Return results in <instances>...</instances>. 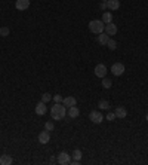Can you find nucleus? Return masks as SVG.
Wrapping results in <instances>:
<instances>
[{"mask_svg":"<svg viewBox=\"0 0 148 165\" xmlns=\"http://www.w3.org/2000/svg\"><path fill=\"white\" fill-rule=\"evenodd\" d=\"M67 114V107L64 106L62 103H55L51 107V116L52 119L55 120H62Z\"/></svg>","mask_w":148,"mask_h":165,"instance_id":"nucleus-1","label":"nucleus"},{"mask_svg":"<svg viewBox=\"0 0 148 165\" xmlns=\"http://www.w3.org/2000/svg\"><path fill=\"white\" fill-rule=\"evenodd\" d=\"M87 27H89V30H91L92 33L99 34V33H102V31H104V29H105V24H104L101 19H92L91 23L87 24Z\"/></svg>","mask_w":148,"mask_h":165,"instance_id":"nucleus-2","label":"nucleus"},{"mask_svg":"<svg viewBox=\"0 0 148 165\" xmlns=\"http://www.w3.org/2000/svg\"><path fill=\"white\" fill-rule=\"evenodd\" d=\"M111 73H113L114 76H121V74L125 73V66L121 63H114L113 66H111Z\"/></svg>","mask_w":148,"mask_h":165,"instance_id":"nucleus-3","label":"nucleus"},{"mask_svg":"<svg viewBox=\"0 0 148 165\" xmlns=\"http://www.w3.org/2000/svg\"><path fill=\"white\" fill-rule=\"evenodd\" d=\"M95 76H98V77H105L107 76V66L105 64H96V67H95Z\"/></svg>","mask_w":148,"mask_h":165,"instance_id":"nucleus-4","label":"nucleus"},{"mask_svg":"<svg viewBox=\"0 0 148 165\" xmlns=\"http://www.w3.org/2000/svg\"><path fill=\"white\" fill-rule=\"evenodd\" d=\"M89 119L93 122V124H101L104 120V116L101 112H98V110H93V112H91V114H89Z\"/></svg>","mask_w":148,"mask_h":165,"instance_id":"nucleus-5","label":"nucleus"},{"mask_svg":"<svg viewBox=\"0 0 148 165\" xmlns=\"http://www.w3.org/2000/svg\"><path fill=\"white\" fill-rule=\"evenodd\" d=\"M70 155L67 153V152H61V153L58 155V158H57V162L58 164H61V165H65V164H70Z\"/></svg>","mask_w":148,"mask_h":165,"instance_id":"nucleus-6","label":"nucleus"},{"mask_svg":"<svg viewBox=\"0 0 148 165\" xmlns=\"http://www.w3.org/2000/svg\"><path fill=\"white\" fill-rule=\"evenodd\" d=\"M15 8H17V11H27L30 8V0H17Z\"/></svg>","mask_w":148,"mask_h":165,"instance_id":"nucleus-7","label":"nucleus"},{"mask_svg":"<svg viewBox=\"0 0 148 165\" xmlns=\"http://www.w3.org/2000/svg\"><path fill=\"white\" fill-rule=\"evenodd\" d=\"M36 113L39 114V116H43V114H46V112H47V107H46V103L43 101H39L37 104H36Z\"/></svg>","mask_w":148,"mask_h":165,"instance_id":"nucleus-8","label":"nucleus"},{"mask_svg":"<svg viewBox=\"0 0 148 165\" xmlns=\"http://www.w3.org/2000/svg\"><path fill=\"white\" fill-rule=\"evenodd\" d=\"M49 140H51V132L49 131H42L39 134V143L40 144H46V143H49Z\"/></svg>","mask_w":148,"mask_h":165,"instance_id":"nucleus-9","label":"nucleus"},{"mask_svg":"<svg viewBox=\"0 0 148 165\" xmlns=\"http://www.w3.org/2000/svg\"><path fill=\"white\" fill-rule=\"evenodd\" d=\"M114 113H116V118H119V119H125L126 116H127V112H126V109L123 107V106H120V107H116Z\"/></svg>","mask_w":148,"mask_h":165,"instance_id":"nucleus-10","label":"nucleus"},{"mask_svg":"<svg viewBox=\"0 0 148 165\" xmlns=\"http://www.w3.org/2000/svg\"><path fill=\"white\" fill-rule=\"evenodd\" d=\"M120 8V0H107V9L108 11H117Z\"/></svg>","mask_w":148,"mask_h":165,"instance_id":"nucleus-11","label":"nucleus"},{"mask_svg":"<svg viewBox=\"0 0 148 165\" xmlns=\"http://www.w3.org/2000/svg\"><path fill=\"white\" fill-rule=\"evenodd\" d=\"M105 33L108 34V36H114V34H117V27H116V24L110 23V24H105Z\"/></svg>","mask_w":148,"mask_h":165,"instance_id":"nucleus-12","label":"nucleus"},{"mask_svg":"<svg viewBox=\"0 0 148 165\" xmlns=\"http://www.w3.org/2000/svg\"><path fill=\"white\" fill-rule=\"evenodd\" d=\"M96 40H98L99 45H107V42L110 40V36L107 33H99L98 34V37H96Z\"/></svg>","mask_w":148,"mask_h":165,"instance_id":"nucleus-13","label":"nucleus"},{"mask_svg":"<svg viewBox=\"0 0 148 165\" xmlns=\"http://www.w3.org/2000/svg\"><path fill=\"white\" fill-rule=\"evenodd\" d=\"M76 103H77V100H76L74 97H65V98L62 100V104H64V106H65L67 109L76 106Z\"/></svg>","mask_w":148,"mask_h":165,"instance_id":"nucleus-14","label":"nucleus"},{"mask_svg":"<svg viewBox=\"0 0 148 165\" xmlns=\"http://www.w3.org/2000/svg\"><path fill=\"white\" fill-rule=\"evenodd\" d=\"M12 164H13V159L9 155H2L0 156V165H12Z\"/></svg>","mask_w":148,"mask_h":165,"instance_id":"nucleus-15","label":"nucleus"},{"mask_svg":"<svg viewBox=\"0 0 148 165\" xmlns=\"http://www.w3.org/2000/svg\"><path fill=\"white\" fill-rule=\"evenodd\" d=\"M79 114H80L79 107H76V106H73V107H68V116L71 118V119H76Z\"/></svg>","mask_w":148,"mask_h":165,"instance_id":"nucleus-16","label":"nucleus"},{"mask_svg":"<svg viewBox=\"0 0 148 165\" xmlns=\"http://www.w3.org/2000/svg\"><path fill=\"white\" fill-rule=\"evenodd\" d=\"M104 24H110V23H113V13L111 12H104L102 13V19H101Z\"/></svg>","mask_w":148,"mask_h":165,"instance_id":"nucleus-17","label":"nucleus"},{"mask_svg":"<svg viewBox=\"0 0 148 165\" xmlns=\"http://www.w3.org/2000/svg\"><path fill=\"white\" fill-rule=\"evenodd\" d=\"M98 107L101 109V110H107V109H110V103L107 100H99L98 101Z\"/></svg>","mask_w":148,"mask_h":165,"instance_id":"nucleus-18","label":"nucleus"},{"mask_svg":"<svg viewBox=\"0 0 148 165\" xmlns=\"http://www.w3.org/2000/svg\"><path fill=\"white\" fill-rule=\"evenodd\" d=\"M105 46H108L110 51H116V49H117V42H116L114 39H110L108 42H107V45H105Z\"/></svg>","mask_w":148,"mask_h":165,"instance_id":"nucleus-19","label":"nucleus"},{"mask_svg":"<svg viewBox=\"0 0 148 165\" xmlns=\"http://www.w3.org/2000/svg\"><path fill=\"white\" fill-rule=\"evenodd\" d=\"M102 86L105 88V89H110L111 86H113V82L110 79H107V77H102Z\"/></svg>","mask_w":148,"mask_h":165,"instance_id":"nucleus-20","label":"nucleus"},{"mask_svg":"<svg viewBox=\"0 0 148 165\" xmlns=\"http://www.w3.org/2000/svg\"><path fill=\"white\" fill-rule=\"evenodd\" d=\"M81 156H83V153H81V150H80V149H76V150L73 152V158H74V159L80 161V159H81Z\"/></svg>","mask_w":148,"mask_h":165,"instance_id":"nucleus-21","label":"nucleus"},{"mask_svg":"<svg viewBox=\"0 0 148 165\" xmlns=\"http://www.w3.org/2000/svg\"><path fill=\"white\" fill-rule=\"evenodd\" d=\"M52 98H53V95H51L49 92H45V94L42 95V101H43V103H49Z\"/></svg>","mask_w":148,"mask_h":165,"instance_id":"nucleus-22","label":"nucleus"},{"mask_svg":"<svg viewBox=\"0 0 148 165\" xmlns=\"http://www.w3.org/2000/svg\"><path fill=\"white\" fill-rule=\"evenodd\" d=\"M9 33H11L9 27H0V36L6 37V36H9Z\"/></svg>","mask_w":148,"mask_h":165,"instance_id":"nucleus-23","label":"nucleus"},{"mask_svg":"<svg viewBox=\"0 0 148 165\" xmlns=\"http://www.w3.org/2000/svg\"><path fill=\"white\" fill-rule=\"evenodd\" d=\"M53 128H55V126H53V124H52L51 120H47V122L45 124V130H46V131L51 132V131H53Z\"/></svg>","mask_w":148,"mask_h":165,"instance_id":"nucleus-24","label":"nucleus"},{"mask_svg":"<svg viewBox=\"0 0 148 165\" xmlns=\"http://www.w3.org/2000/svg\"><path fill=\"white\" fill-rule=\"evenodd\" d=\"M52 100H53V101L55 103H62V95H59V94H57V95H53V98H52Z\"/></svg>","mask_w":148,"mask_h":165,"instance_id":"nucleus-25","label":"nucleus"},{"mask_svg":"<svg viewBox=\"0 0 148 165\" xmlns=\"http://www.w3.org/2000/svg\"><path fill=\"white\" fill-rule=\"evenodd\" d=\"M107 119H108L110 122H111V120H114V119H116V113H114V112H110V113L107 114Z\"/></svg>","mask_w":148,"mask_h":165,"instance_id":"nucleus-26","label":"nucleus"},{"mask_svg":"<svg viewBox=\"0 0 148 165\" xmlns=\"http://www.w3.org/2000/svg\"><path fill=\"white\" fill-rule=\"evenodd\" d=\"M101 9H102V11L107 9V0H102V3H101Z\"/></svg>","mask_w":148,"mask_h":165,"instance_id":"nucleus-27","label":"nucleus"},{"mask_svg":"<svg viewBox=\"0 0 148 165\" xmlns=\"http://www.w3.org/2000/svg\"><path fill=\"white\" fill-rule=\"evenodd\" d=\"M145 119H147V122H148V113H147V116H145Z\"/></svg>","mask_w":148,"mask_h":165,"instance_id":"nucleus-28","label":"nucleus"}]
</instances>
